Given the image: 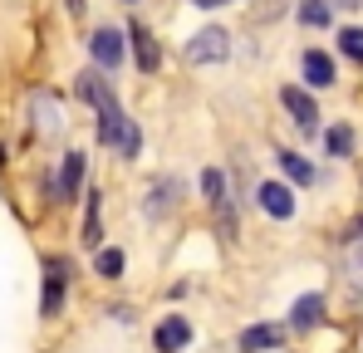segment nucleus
I'll return each instance as SVG.
<instances>
[{"label": "nucleus", "instance_id": "nucleus-1", "mask_svg": "<svg viewBox=\"0 0 363 353\" xmlns=\"http://www.w3.org/2000/svg\"><path fill=\"white\" fill-rule=\"evenodd\" d=\"M196 191H201V201H206V211H211L221 240L231 245V240L241 235V201L231 196V176H226V167H201Z\"/></svg>", "mask_w": 363, "mask_h": 353}, {"label": "nucleus", "instance_id": "nucleus-2", "mask_svg": "<svg viewBox=\"0 0 363 353\" xmlns=\"http://www.w3.org/2000/svg\"><path fill=\"white\" fill-rule=\"evenodd\" d=\"M94 133H99V147H108L118 162H138L143 157V128L138 118L128 113L123 103H108L94 113Z\"/></svg>", "mask_w": 363, "mask_h": 353}, {"label": "nucleus", "instance_id": "nucleus-3", "mask_svg": "<svg viewBox=\"0 0 363 353\" xmlns=\"http://www.w3.org/2000/svg\"><path fill=\"white\" fill-rule=\"evenodd\" d=\"M226 59H231V30L226 25H201L182 45V64L186 69H211V64H226Z\"/></svg>", "mask_w": 363, "mask_h": 353}, {"label": "nucleus", "instance_id": "nucleus-4", "mask_svg": "<svg viewBox=\"0 0 363 353\" xmlns=\"http://www.w3.org/2000/svg\"><path fill=\"white\" fill-rule=\"evenodd\" d=\"M182 196H186V181H182V176H172V172L152 176V181L143 186V221H147V226H162L167 216H177Z\"/></svg>", "mask_w": 363, "mask_h": 353}, {"label": "nucleus", "instance_id": "nucleus-5", "mask_svg": "<svg viewBox=\"0 0 363 353\" xmlns=\"http://www.w3.org/2000/svg\"><path fill=\"white\" fill-rule=\"evenodd\" d=\"M45 280H40V314L45 319H60L64 299H69V280H74V260L69 255H45Z\"/></svg>", "mask_w": 363, "mask_h": 353}, {"label": "nucleus", "instance_id": "nucleus-6", "mask_svg": "<svg viewBox=\"0 0 363 353\" xmlns=\"http://www.w3.org/2000/svg\"><path fill=\"white\" fill-rule=\"evenodd\" d=\"M84 45H89V64H94V69L123 74V64H128V35H123L118 25H94Z\"/></svg>", "mask_w": 363, "mask_h": 353}, {"label": "nucleus", "instance_id": "nucleus-7", "mask_svg": "<svg viewBox=\"0 0 363 353\" xmlns=\"http://www.w3.org/2000/svg\"><path fill=\"white\" fill-rule=\"evenodd\" d=\"M25 108H30V128H35L45 142L64 138L69 118H64V103H60V94H55V89H30V94H25Z\"/></svg>", "mask_w": 363, "mask_h": 353}, {"label": "nucleus", "instance_id": "nucleus-8", "mask_svg": "<svg viewBox=\"0 0 363 353\" xmlns=\"http://www.w3.org/2000/svg\"><path fill=\"white\" fill-rule=\"evenodd\" d=\"M123 35H128V59H133V69H138L143 79H152V74L162 69V45H157V35H152L143 20H128Z\"/></svg>", "mask_w": 363, "mask_h": 353}, {"label": "nucleus", "instance_id": "nucleus-9", "mask_svg": "<svg viewBox=\"0 0 363 353\" xmlns=\"http://www.w3.org/2000/svg\"><path fill=\"white\" fill-rule=\"evenodd\" d=\"M84 176H89V152H84V147H69L60 157V167H55V201H60V206H69V201L84 196Z\"/></svg>", "mask_w": 363, "mask_h": 353}, {"label": "nucleus", "instance_id": "nucleus-10", "mask_svg": "<svg viewBox=\"0 0 363 353\" xmlns=\"http://www.w3.org/2000/svg\"><path fill=\"white\" fill-rule=\"evenodd\" d=\"M74 99L89 108V113H99V108H108V103H118V89H113V79L104 74V69H79L74 74Z\"/></svg>", "mask_w": 363, "mask_h": 353}, {"label": "nucleus", "instance_id": "nucleus-11", "mask_svg": "<svg viewBox=\"0 0 363 353\" xmlns=\"http://www.w3.org/2000/svg\"><path fill=\"white\" fill-rule=\"evenodd\" d=\"M280 108L290 113V123L300 128V138H319V103L314 94L300 84H280Z\"/></svg>", "mask_w": 363, "mask_h": 353}, {"label": "nucleus", "instance_id": "nucleus-12", "mask_svg": "<svg viewBox=\"0 0 363 353\" xmlns=\"http://www.w3.org/2000/svg\"><path fill=\"white\" fill-rule=\"evenodd\" d=\"M255 206L270 216V221H290L295 216V186L285 181V176H270V181H255Z\"/></svg>", "mask_w": 363, "mask_h": 353}, {"label": "nucleus", "instance_id": "nucleus-13", "mask_svg": "<svg viewBox=\"0 0 363 353\" xmlns=\"http://www.w3.org/2000/svg\"><path fill=\"white\" fill-rule=\"evenodd\" d=\"M191 339H196V329H191L186 314H162L157 329H152V349H157V353H186V349H191Z\"/></svg>", "mask_w": 363, "mask_h": 353}, {"label": "nucleus", "instance_id": "nucleus-14", "mask_svg": "<svg viewBox=\"0 0 363 353\" xmlns=\"http://www.w3.org/2000/svg\"><path fill=\"white\" fill-rule=\"evenodd\" d=\"M79 240H84V250H99V245H104V191H99V186L84 191V226H79Z\"/></svg>", "mask_w": 363, "mask_h": 353}, {"label": "nucleus", "instance_id": "nucleus-15", "mask_svg": "<svg viewBox=\"0 0 363 353\" xmlns=\"http://www.w3.org/2000/svg\"><path fill=\"white\" fill-rule=\"evenodd\" d=\"M300 74H304V89H334L339 84V69L324 50H304L300 55Z\"/></svg>", "mask_w": 363, "mask_h": 353}, {"label": "nucleus", "instance_id": "nucleus-16", "mask_svg": "<svg viewBox=\"0 0 363 353\" xmlns=\"http://www.w3.org/2000/svg\"><path fill=\"white\" fill-rule=\"evenodd\" d=\"M275 167H280V176H285L290 186H314V181H319V167H314L304 152H295V147H280V152H275Z\"/></svg>", "mask_w": 363, "mask_h": 353}, {"label": "nucleus", "instance_id": "nucleus-17", "mask_svg": "<svg viewBox=\"0 0 363 353\" xmlns=\"http://www.w3.org/2000/svg\"><path fill=\"white\" fill-rule=\"evenodd\" d=\"M319 324H324V294L309 290L290 304V329H295V334H309V329H319Z\"/></svg>", "mask_w": 363, "mask_h": 353}, {"label": "nucleus", "instance_id": "nucleus-18", "mask_svg": "<svg viewBox=\"0 0 363 353\" xmlns=\"http://www.w3.org/2000/svg\"><path fill=\"white\" fill-rule=\"evenodd\" d=\"M280 344H285V324H250L236 339L241 353H270V349H280Z\"/></svg>", "mask_w": 363, "mask_h": 353}, {"label": "nucleus", "instance_id": "nucleus-19", "mask_svg": "<svg viewBox=\"0 0 363 353\" xmlns=\"http://www.w3.org/2000/svg\"><path fill=\"white\" fill-rule=\"evenodd\" d=\"M319 142H324V152L334 157V162H349L354 157V128L349 123H329V128H319Z\"/></svg>", "mask_w": 363, "mask_h": 353}, {"label": "nucleus", "instance_id": "nucleus-20", "mask_svg": "<svg viewBox=\"0 0 363 353\" xmlns=\"http://www.w3.org/2000/svg\"><path fill=\"white\" fill-rule=\"evenodd\" d=\"M123 270H128V250H123V245H108V240H104V245L94 250V275L113 285V280H123Z\"/></svg>", "mask_w": 363, "mask_h": 353}, {"label": "nucleus", "instance_id": "nucleus-21", "mask_svg": "<svg viewBox=\"0 0 363 353\" xmlns=\"http://www.w3.org/2000/svg\"><path fill=\"white\" fill-rule=\"evenodd\" d=\"M295 20H300L304 30H329L334 0H300V5H295Z\"/></svg>", "mask_w": 363, "mask_h": 353}, {"label": "nucleus", "instance_id": "nucleus-22", "mask_svg": "<svg viewBox=\"0 0 363 353\" xmlns=\"http://www.w3.org/2000/svg\"><path fill=\"white\" fill-rule=\"evenodd\" d=\"M339 55L354 59L363 69V25H344V30H339Z\"/></svg>", "mask_w": 363, "mask_h": 353}, {"label": "nucleus", "instance_id": "nucleus-23", "mask_svg": "<svg viewBox=\"0 0 363 353\" xmlns=\"http://www.w3.org/2000/svg\"><path fill=\"white\" fill-rule=\"evenodd\" d=\"M108 319L113 324H138V309L133 304H108Z\"/></svg>", "mask_w": 363, "mask_h": 353}, {"label": "nucleus", "instance_id": "nucleus-24", "mask_svg": "<svg viewBox=\"0 0 363 353\" xmlns=\"http://www.w3.org/2000/svg\"><path fill=\"white\" fill-rule=\"evenodd\" d=\"M354 270L363 275V231H354Z\"/></svg>", "mask_w": 363, "mask_h": 353}, {"label": "nucleus", "instance_id": "nucleus-25", "mask_svg": "<svg viewBox=\"0 0 363 353\" xmlns=\"http://www.w3.org/2000/svg\"><path fill=\"white\" fill-rule=\"evenodd\" d=\"M186 5H196V10H221V5H231V0H186Z\"/></svg>", "mask_w": 363, "mask_h": 353}, {"label": "nucleus", "instance_id": "nucleus-26", "mask_svg": "<svg viewBox=\"0 0 363 353\" xmlns=\"http://www.w3.org/2000/svg\"><path fill=\"white\" fill-rule=\"evenodd\" d=\"M84 5H89V0H64V10H69V15H84Z\"/></svg>", "mask_w": 363, "mask_h": 353}, {"label": "nucleus", "instance_id": "nucleus-27", "mask_svg": "<svg viewBox=\"0 0 363 353\" xmlns=\"http://www.w3.org/2000/svg\"><path fill=\"white\" fill-rule=\"evenodd\" d=\"M334 5H344V10H359L363 0H334Z\"/></svg>", "mask_w": 363, "mask_h": 353}, {"label": "nucleus", "instance_id": "nucleus-28", "mask_svg": "<svg viewBox=\"0 0 363 353\" xmlns=\"http://www.w3.org/2000/svg\"><path fill=\"white\" fill-rule=\"evenodd\" d=\"M5 162H10V157H5V147H0V167H5Z\"/></svg>", "mask_w": 363, "mask_h": 353}, {"label": "nucleus", "instance_id": "nucleus-29", "mask_svg": "<svg viewBox=\"0 0 363 353\" xmlns=\"http://www.w3.org/2000/svg\"><path fill=\"white\" fill-rule=\"evenodd\" d=\"M123 5H138V0H123Z\"/></svg>", "mask_w": 363, "mask_h": 353}]
</instances>
